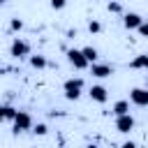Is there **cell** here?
Wrapping results in <instances>:
<instances>
[{
    "mask_svg": "<svg viewBox=\"0 0 148 148\" xmlns=\"http://www.w3.org/2000/svg\"><path fill=\"white\" fill-rule=\"evenodd\" d=\"M130 67H132V69H146V72H148V56H146V53L134 56V58L130 60Z\"/></svg>",
    "mask_w": 148,
    "mask_h": 148,
    "instance_id": "cell-10",
    "label": "cell"
},
{
    "mask_svg": "<svg viewBox=\"0 0 148 148\" xmlns=\"http://www.w3.org/2000/svg\"><path fill=\"white\" fill-rule=\"evenodd\" d=\"M141 23H143L141 14H136V12H127V14H123V25H125L127 30H136Z\"/></svg>",
    "mask_w": 148,
    "mask_h": 148,
    "instance_id": "cell-9",
    "label": "cell"
},
{
    "mask_svg": "<svg viewBox=\"0 0 148 148\" xmlns=\"http://www.w3.org/2000/svg\"><path fill=\"white\" fill-rule=\"evenodd\" d=\"M136 32H139V35H141V37H146V39H148V23H146V21H143V23H141V25H139V28H136Z\"/></svg>",
    "mask_w": 148,
    "mask_h": 148,
    "instance_id": "cell-19",
    "label": "cell"
},
{
    "mask_svg": "<svg viewBox=\"0 0 148 148\" xmlns=\"http://www.w3.org/2000/svg\"><path fill=\"white\" fill-rule=\"evenodd\" d=\"M32 132H35V134H39V136H44V134H46V132H49V127H46V125H44V123H37V125H35V127H32Z\"/></svg>",
    "mask_w": 148,
    "mask_h": 148,
    "instance_id": "cell-17",
    "label": "cell"
},
{
    "mask_svg": "<svg viewBox=\"0 0 148 148\" xmlns=\"http://www.w3.org/2000/svg\"><path fill=\"white\" fill-rule=\"evenodd\" d=\"M113 116H123V113H130V102L127 99H118L113 106H111Z\"/></svg>",
    "mask_w": 148,
    "mask_h": 148,
    "instance_id": "cell-12",
    "label": "cell"
},
{
    "mask_svg": "<svg viewBox=\"0 0 148 148\" xmlns=\"http://www.w3.org/2000/svg\"><path fill=\"white\" fill-rule=\"evenodd\" d=\"M12 123H14V134L25 132V130H32V118H30L28 111H16V116H14Z\"/></svg>",
    "mask_w": 148,
    "mask_h": 148,
    "instance_id": "cell-4",
    "label": "cell"
},
{
    "mask_svg": "<svg viewBox=\"0 0 148 148\" xmlns=\"http://www.w3.org/2000/svg\"><path fill=\"white\" fill-rule=\"evenodd\" d=\"M67 5V0H51V9H62Z\"/></svg>",
    "mask_w": 148,
    "mask_h": 148,
    "instance_id": "cell-20",
    "label": "cell"
},
{
    "mask_svg": "<svg viewBox=\"0 0 148 148\" xmlns=\"http://www.w3.org/2000/svg\"><path fill=\"white\" fill-rule=\"evenodd\" d=\"M116 130L123 132V134H130L134 130V118L130 113H123V116H116Z\"/></svg>",
    "mask_w": 148,
    "mask_h": 148,
    "instance_id": "cell-7",
    "label": "cell"
},
{
    "mask_svg": "<svg viewBox=\"0 0 148 148\" xmlns=\"http://www.w3.org/2000/svg\"><path fill=\"white\" fill-rule=\"evenodd\" d=\"M14 116H16V109L14 106H9V104H2L0 106V123H9V120H14Z\"/></svg>",
    "mask_w": 148,
    "mask_h": 148,
    "instance_id": "cell-11",
    "label": "cell"
},
{
    "mask_svg": "<svg viewBox=\"0 0 148 148\" xmlns=\"http://www.w3.org/2000/svg\"><path fill=\"white\" fill-rule=\"evenodd\" d=\"M5 2H7V0H0V7H2V5H5Z\"/></svg>",
    "mask_w": 148,
    "mask_h": 148,
    "instance_id": "cell-21",
    "label": "cell"
},
{
    "mask_svg": "<svg viewBox=\"0 0 148 148\" xmlns=\"http://www.w3.org/2000/svg\"><path fill=\"white\" fill-rule=\"evenodd\" d=\"M67 62H69L74 69H86V67H90V62H88V58L83 56L81 49H69V51H67Z\"/></svg>",
    "mask_w": 148,
    "mask_h": 148,
    "instance_id": "cell-3",
    "label": "cell"
},
{
    "mask_svg": "<svg viewBox=\"0 0 148 148\" xmlns=\"http://www.w3.org/2000/svg\"><path fill=\"white\" fill-rule=\"evenodd\" d=\"M9 56L21 60V58H30V44L21 37H14V42L9 44Z\"/></svg>",
    "mask_w": 148,
    "mask_h": 148,
    "instance_id": "cell-2",
    "label": "cell"
},
{
    "mask_svg": "<svg viewBox=\"0 0 148 148\" xmlns=\"http://www.w3.org/2000/svg\"><path fill=\"white\" fill-rule=\"evenodd\" d=\"M130 102L134 106H148V88H132L130 90Z\"/></svg>",
    "mask_w": 148,
    "mask_h": 148,
    "instance_id": "cell-6",
    "label": "cell"
},
{
    "mask_svg": "<svg viewBox=\"0 0 148 148\" xmlns=\"http://www.w3.org/2000/svg\"><path fill=\"white\" fill-rule=\"evenodd\" d=\"M81 51H83V56L88 58V62H97L99 53H97V49H95V46H83Z\"/></svg>",
    "mask_w": 148,
    "mask_h": 148,
    "instance_id": "cell-14",
    "label": "cell"
},
{
    "mask_svg": "<svg viewBox=\"0 0 148 148\" xmlns=\"http://www.w3.org/2000/svg\"><path fill=\"white\" fill-rule=\"evenodd\" d=\"M88 30H90L92 35H97V32L102 30V23H99V21H90V23H88Z\"/></svg>",
    "mask_w": 148,
    "mask_h": 148,
    "instance_id": "cell-18",
    "label": "cell"
},
{
    "mask_svg": "<svg viewBox=\"0 0 148 148\" xmlns=\"http://www.w3.org/2000/svg\"><path fill=\"white\" fill-rule=\"evenodd\" d=\"M30 67H32V69H44V67H46V58L39 56V53H37V56H30Z\"/></svg>",
    "mask_w": 148,
    "mask_h": 148,
    "instance_id": "cell-13",
    "label": "cell"
},
{
    "mask_svg": "<svg viewBox=\"0 0 148 148\" xmlns=\"http://www.w3.org/2000/svg\"><path fill=\"white\" fill-rule=\"evenodd\" d=\"M88 97L92 99V102H97V104H104L106 99H109V90L104 88V86H90V90H88Z\"/></svg>",
    "mask_w": 148,
    "mask_h": 148,
    "instance_id": "cell-8",
    "label": "cell"
},
{
    "mask_svg": "<svg viewBox=\"0 0 148 148\" xmlns=\"http://www.w3.org/2000/svg\"><path fill=\"white\" fill-rule=\"evenodd\" d=\"M90 74L95 79H109L113 74V67L106 65V62H90Z\"/></svg>",
    "mask_w": 148,
    "mask_h": 148,
    "instance_id": "cell-5",
    "label": "cell"
},
{
    "mask_svg": "<svg viewBox=\"0 0 148 148\" xmlns=\"http://www.w3.org/2000/svg\"><path fill=\"white\" fill-rule=\"evenodd\" d=\"M62 92H65V97H67L69 102L79 99L81 92H83V79H67V81L62 83Z\"/></svg>",
    "mask_w": 148,
    "mask_h": 148,
    "instance_id": "cell-1",
    "label": "cell"
},
{
    "mask_svg": "<svg viewBox=\"0 0 148 148\" xmlns=\"http://www.w3.org/2000/svg\"><path fill=\"white\" fill-rule=\"evenodd\" d=\"M21 28H23V21L21 18H12L9 21V30L12 32H21Z\"/></svg>",
    "mask_w": 148,
    "mask_h": 148,
    "instance_id": "cell-16",
    "label": "cell"
},
{
    "mask_svg": "<svg viewBox=\"0 0 148 148\" xmlns=\"http://www.w3.org/2000/svg\"><path fill=\"white\" fill-rule=\"evenodd\" d=\"M106 9H109L111 14H123V5H120L118 0H111V2L106 5Z\"/></svg>",
    "mask_w": 148,
    "mask_h": 148,
    "instance_id": "cell-15",
    "label": "cell"
}]
</instances>
